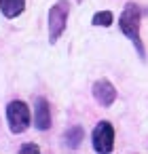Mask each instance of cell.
Returning a JSON list of instances; mask_svg holds the SVG:
<instances>
[{
  "mask_svg": "<svg viewBox=\"0 0 148 154\" xmlns=\"http://www.w3.org/2000/svg\"><path fill=\"white\" fill-rule=\"evenodd\" d=\"M91 139H93V148H95V152H102V154L112 152V148H114V129H112V125L106 122V120L99 122V125L93 129Z\"/></svg>",
  "mask_w": 148,
  "mask_h": 154,
  "instance_id": "277c9868",
  "label": "cell"
},
{
  "mask_svg": "<svg viewBox=\"0 0 148 154\" xmlns=\"http://www.w3.org/2000/svg\"><path fill=\"white\" fill-rule=\"evenodd\" d=\"M140 21H142V13H140V7L135 5V2H131V5H127L125 7V11L121 13V17H118V28H121V32L135 45V49H137V53H140V57L144 59L146 57V53H144V47H142V38H140Z\"/></svg>",
  "mask_w": 148,
  "mask_h": 154,
  "instance_id": "6da1fadb",
  "label": "cell"
},
{
  "mask_svg": "<svg viewBox=\"0 0 148 154\" xmlns=\"http://www.w3.org/2000/svg\"><path fill=\"white\" fill-rule=\"evenodd\" d=\"M83 137H85V131H83V127H78V125H74V127H70V129L66 131V143H68L70 148H78V143L83 141Z\"/></svg>",
  "mask_w": 148,
  "mask_h": 154,
  "instance_id": "ba28073f",
  "label": "cell"
},
{
  "mask_svg": "<svg viewBox=\"0 0 148 154\" xmlns=\"http://www.w3.org/2000/svg\"><path fill=\"white\" fill-rule=\"evenodd\" d=\"M93 97H95V101L99 106L110 108L116 101V89L108 78H99V80L93 82Z\"/></svg>",
  "mask_w": 148,
  "mask_h": 154,
  "instance_id": "5b68a950",
  "label": "cell"
},
{
  "mask_svg": "<svg viewBox=\"0 0 148 154\" xmlns=\"http://www.w3.org/2000/svg\"><path fill=\"white\" fill-rule=\"evenodd\" d=\"M24 7H26V0H0V11H2V15L9 17V19L21 15Z\"/></svg>",
  "mask_w": 148,
  "mask_h": 154,
  "instance_id": "52a82bcc",
  "label": "cell"
},
{
  "mask_svg": "<svg viewBox=\"0 0 148 154\" xmlns=\"http://www.w3.org/2000/svg\"><path fill=\"white\" fill-rule=\"evenodd\" d=\"M34 122L40 131H47L51 127V108L45 97H36L34 101Z\"/></svg>",
  "mask_w": 148,
  "mask_h": 154,
  "instance_id": "8992f818",
  "label": "cell"
},
{
  "mask_svg": "<svg viewBox=\"0 0 148 154\" xmlns=\"http://www.w3.org/2000/svg\"><path fill=\"white\" fill-rule=\"evenodd\" d=\"M40 148L36 146V143H26V146H21V152H38Z\"/></svg>",
  "mask_w": 148,
  "mask_h": 154,
  "instance_id": "30bf717a",
  "label": "cell"
},
{
  "mask_svg": "<svg viewBox=\"0 0 148 154\" xmlns=\"http://www.w3.org/2000/svg\"><path fill=\"white\" fill-rule=\"evenodd\" d=\"M112 21H114V15H112L110 11H99V13L93 15V26L108 28V26H112Z\"/></svg>",
  "mask_w": 148,
  "mask_h": 154,
  "instance_id": "9c48e42d",
  "label": "cell"
},
{
  "mask_svg": "<svg viewBox=\"0 0 148 154\" xmlns=\"http://www.w3.org/2000/svg\"><path fill=\"white\" fill-rule=\"evenodd\" d=\"M68 15H70V9H68L66 0H59L55 7H51V11H49V40L51 42H57L59 36L64 34Z\"/></svg>",
  "mask_w": 148,
  "mask_h": 154,
  "instance_id": "7a4b0ae2",
  "label": "cell"
},
{
  "mask_svg": "<svg viewBox=\"0 0 148 154\" xmlns=\"http://www.w3.org/2000/svg\"><path fill=\"white\" fill-rule=\"evenodd\" d=\"M78 2H80V0H78Z\"/></svg>",
  "mask_w": 148,
  "mask_h": 154,
  "instance_id": "8fae6325",
  "label": "cell"
},
{
  "mask_svg": "<svg viewBox=\"0 0 148 154\" xmlns=\"http://www.w3.org/2000/svg\"><path fill=\"white\" fill-rule=\"evenodd\" d=\"M7 118H9V127L13 133H24L30 127V108L24 101H11L7 108Z\"/></svg>",
  "mask_w": 148,
  "mask_h": 154,
  "instance_id": "3957f363",
  "label": "cell"
}]
</instances>
